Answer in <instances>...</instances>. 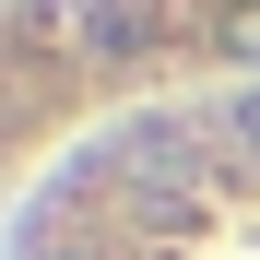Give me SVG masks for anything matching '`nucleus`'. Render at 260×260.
I'll use <instances>...</instances> for the list:
<instances>
[{"label": "nucleus", "mask_w": 260, "mask_h": 260, "mask_svg": "<svg viewBox=\"0 0 260 260\" xmlns=\"http://www.w3.org/2000/svg\"><path fill=\"white\" fill-rule=\"evenodd\" d=\"M118 178L142 189L154 213H166V201H189V189H201V130H189V118H154V130H130V142H118Z\"/></svg>", "instance_id": "1"}, {"label": "nucleus", "mask_w": 260, "mask_h": 260, "mask_svg": "<svg viewBox=\"0 0 260 260\" xmlns=\"http://www.w3.org/2000/svg\"><path fill=\"white\" fill-rule=\"evenodd\" d=\"M71 48H83V59L142 48V0H71Z\"/></svg>", "instance_id": "2"}, {"label": "nucleus", "mask_w": 260, "mask_h": 260, "mask_svg": "<svg viewBox=\"0 0 260 260\" xmlns=\"http://www.w3.org/2000/svg\"><path fill=\"white\" fill-rule=\"evenodd\" d=\"M213 36H225V59L260 71V0H225V12H213Z\"/></svg>", "instance_id": "3"}, {"label": "nucleus", "mask_w": 260, "mask_h": 260, "mask_svg": "<svg viewBox=\"0 0 260 260\" xmlns=\"http://www.w3.org/2000/svg\"><path fill=\"white\" fill-rule=\"evenodd\" d=\"M225 130H237V142L260 154V95H237V118H225Z\"/></svg>", "instance_id": "4"}, {"label": "nucleus", "mask_w": 260, "mask_h": 260, "mask_svg": "<svg viewBox=\"0 0 260 260\" xmlns=\"http://www.w3.org/2000/svg\"><path fill=\"white\" fill-rule=\"evenodd\" d=\"M24 260H71V248H24Z\"/></svg>", "instance_id": "5"}]
</instances>
